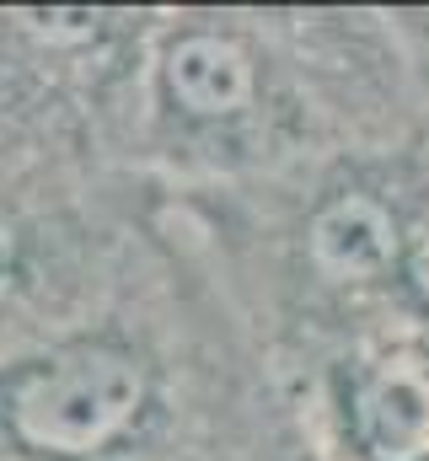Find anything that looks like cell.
<instances>
[{"label": "cell", "mask_w": 429, "mask_h": 461, "mask_svg": "<svg viewBox=\"0 0 429 461\" xmlns=\"http://www.w3.org/2000/svg\"><path fill=\"white\" fill-rule=\"evenodd\" d=\"M22 268H27V247H22V230L0 215V301L22 285Z\"/></svg>", "instance_id": "277c9868"}, {"label": "cell", "mask_w": 429, "mask_h": 461, "mask_svg": "<svg viewBox=\"0 0 429 461\" xmlns=\"http://www.w3.org/2000/svg\"><path fill=\"white\" fill-rule=\"evenodd\" d=\"M161 413V365L118 328L0 359V446L27 461H107Z\"/></svg>", "instance_id": "7a4b0ae2"}, {"label": "cell", "mask_w": 429, "mask_h": 461, "mask_svg": "<svg viewBox=\"0 0 429 461\" xmlns=\"http://www.w3.org/2000/svg\"><path fill=\"white\" fill-rule=\"evenodd\" d=\"M317 419L333 461H429V322L327 354Z\"/></svg>", "instance_id": "3957f363"}, {"label": "cell", "mask_w": 429, "mask_h": 461, "mask_svg": "<svg viewBox=\"0 0 429 461\" xmlns=\"http://www.w3.org/2000/svg\"><path fill=\"white\" fill-rule=\"evenodd\" d=\"M279 22L258 16H178L145 54V118L172 161L205 172H258L290 156L333 123L327 54H312Z\"/></svg>", "instance_id": "6da1fadb"}]
</instances>
